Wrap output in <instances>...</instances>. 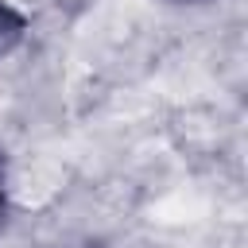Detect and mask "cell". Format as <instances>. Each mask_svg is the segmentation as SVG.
<instances>
[{
	"mask_svg": "<svg viewBox=\"0 0 248 248\" xmlns=\"http://www.w3.org/2000/svg\"><path fill=\"white\" fill-rule=\"evenodd\" d=\"M27 35V16L12 4V0H0V58H8Z\"/></svg>",
	"mask_w": 248,
	"mask_h": 248,
	"instance_id": "1",
	"label": "cell"
},
{
	"mask_svg": "<svg viewBox=\"0 0 248 248\" xmlns=\"http://www.w3.org/2000/svg\"><path fill=\"white\" fill-rule=\"evenodd\" d=\"M8 155H4V147H0V225H4V217H8Z\"/></svg>",
	"mask_w": 248,
	"mask_h": 248,
	"instance_id": "2",
	"label": "cell"
}]
</instances>
